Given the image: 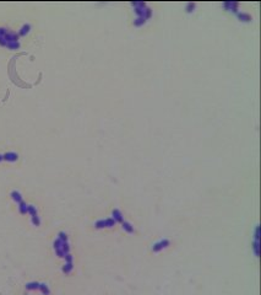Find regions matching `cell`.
Segmentation results:
<instances>
[{"instance_id": "obj_1", "label": "cell", "mask_w": 261, "mask_h": 295, "mask_svg": "<svg viewBox=\"0 0 261 295\" xmlns=\"http://www.w3.org/2000/svg\"><path fill=\"white\" fill-rule=\"evenodd\" d=\"M19 33L9 31L5 27H0V46L2 47H6L9 49H19Z\"/></svg>"}, {"instance_id": "obj_2", "label": "cell", "mask_w": 261, "mask_h": 295, "mask_svg": "<svg viewBox=\"0 0 261 295\" xmlns=\"http://www.w3.org/2000/svg\"><path fill=\"white\" fill-rule=\"evenodd\" d=\"M133 6L135 8V12L137 15V19L134 21V25L135 26H142L152 15V11L151 9H148L146 6L145 3H133Z\"/></svg>"}, {"instance_id": "obj_3", "label": "cell", "mask_w": 261, "mask_h": 295, "mask_svg": "<svg viewBox=\"0 0 261 295\" xmlns=\"http://www.w3.org/2000/svg\"><path fill=\"white\" fill-rule=\"evenodd\" d=\"M17 159H19V155L15 151H9V153L3 154V160L9 161V162H15V161H17Z\"/></svg>"}, {"instance_id": "obj_4", "label": "cell", "mask_w": 261, "mask_h": 295, "mask_svg": "<svg viewBox=\"0 0 261 295\" xmlns=\"http://www.w3.org/2000/svg\"><path fill=\"white\" fill-rule=\"evenodd\" d=\"M11 198L19 204V203H21L23 199H22V196H21V193L19 192V191H12L11 192Z\"/></svg>"}, {"instance_id": "obj_5", "label": "cell", "mask_w": 261, "mask_h": 295, "mask_svg": "<svg viewBox=\"0 0 261 295\" xmlns=\"http://www.w3.org/2000/svg\"><path fill=\"white\" fill-rule=\"evenodd\" d=\"M29 29H31V25L25 23V25L21 27V29L19 31V36H26V35L29 32Z\"/></svg>"}, {"instance_id": "obj_6", "label": "cell", "mask_w": 261, "mask_h": 295, "mask_svg": "<svg viewBox=\"0 0 261 295\" xmlns=\"http://www.w3.org/2000/svg\"><path fill=\"white\" fill-rule=\"evenodd\" d=\"M237 15H238V17L240 19V21H245V22H249V21L251 20L250 15H248V14H245V12H237Z\"/></svg>"}, {"instance_id": "obj_7", "label": "cell", "mask_w": 261, "mask_h": 295, "mask_svg": "<svg viewBox=\"0 0 261 295\" xmlns=\"http://www.w3.org/2000/svg\"><path fill=\"white\" fill-rule=\"evenodd\" d=\"M38 289L44 294V295H49V293H50V290H49V288H48V285L47 284H44V283H42V284H39V286H38Z\"/></svg>"}, {"instance_id": "obj_8", "label": "cell", "mask_w": 261, "mask_h": 295, "mask_svg": "<svg viewBox=\"0 0 261 295\" xmlns=\"http://www.w3.org/2000/svg\"><path fill=\"white\" fill-rule=\"evenodd\" d=\"M38 286H39V283H37V282H32L26 285V288L28 290H36V289H38Z\"/></svg>"}, {"instance_id": "obj_9", "label": "cell", "mask_w": 261, "mask_h": 295, "mask_svg": "<svg viewBox=\"0 0 261 295\" xmlns=\"http://www.w3.org/2000/svg\"><path fill=\"white\" fill-rule=\"evenodd\" d=\"M194 8H195V4L189 3V4H188V9H186V10H188V12H191V9H194Z\"/></svg>"}, {"instance_id": "obj_10", "label": "cell", "mask_w": 261, "mask_h": 295, "mask_svg": "<svg viewBox=\"0 0 261 295\" xmlns=\"http://www.w3.org/2000/svg\"><path fill=\"white\" fill-rule=\"evenodd\" d=\"M2 161H4L3 160V154H0V162H2Z\"/></svg>"}]
</instances>
